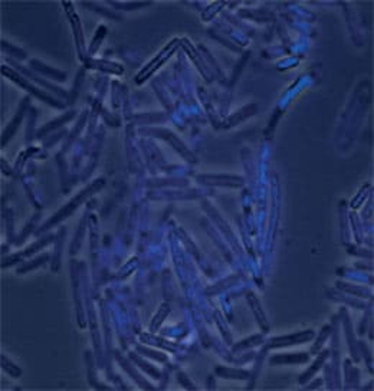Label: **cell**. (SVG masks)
<instances>
[{"label":"cell","mask_w":374,"mask_h":391,"mask_svg":"<svg viewBox=\"0 0 374 391\" xmlns=\"http://www.w3.org/2000/svg\"><path fill=\"white\" fill-rule=\"evenodd\" d=\"M104 183H105V180L104 178H98L97 181H94V183H91L85 190H82L81 193H78V194L75 196L73 199H72L71 202L69 203H66V205L63 206L62 209L58 212V213H55L48 222L45 223L44 226H41L39 227V230H38V234H41V233H44V231L46 230H49L51 227H54V226H56L58 223L59 222H62V220H65L66 217H69L78 207H80L87 199H89L91 196L92 194H95L97 191H99L102 187H104Z\"/></svg>","instance_id":"6da1fadb"},{"label":"cell","mask_w":374,"mask_h":391,"mask_svg":"<svg viewBox=\"0 0 374 391\" xmlns=\"http://www.w3.org/2000/svg\"><path fill=\"white\" fill-rule=\"evenodd\" d=\"M2 73H3V75H6V76L10 78L13 82H16L19 87H22V88H25L26 91H29L32 95H35V97H38L39 99H42V101L46 102V104H49V105H52V107L55 108L63 107V104L61 102V101H58L56 98L51 97L48 92H45V91H42V89L33 87V85L29 82V80H26V76H22L18 71L10 69L9 66H2Z\"/></svg>","instance_id":"7a4b0ae2"},{"label":"cell","mask_w":374,"mask_h":391,"mask_svg":"<svg viewBox=\"0 0 374 391\" xmlns=\"http://www.w3.org/2000/svg\"><path fill=\"white\" fill-rule=\"evenodd\" d=\"M178 44H180V42H178L177 39H173V41H171V42H170V44L167 45V46H166V48H164L163 51H161L160 54L157 55L156 58H153L152 62L147 63V65L144 66L143 69H141V72H140V73H138V75L135 76V84H137V85L143 84L144 81L147 80V78H148V76L152 75L153 72L157 71V69L160 68L161 65L166 62V61L169 59L170 56H171V55L174 54V51L177 49Z\"/></svg>","instance_id":"3957f363"},{"label":"cell","mask_w":374,"mask_h":391,"mask_svg":"<svg viewBox=\"0 0 374 391\" xmlns=\"http://www.w3.org/2000/svg\"><path fill=\"white\" fill-rule=\"evenodd\" d=\"M314 337H315V334L311 329L303 331V332H295V334H288V335H284V337H275L268 341L267 349H271V348H284L289 347V345H296V344H301V342H308Z\"/></svg>","instance_id":"277c9868"},{"label":"cell","mask_w":374,"mask_h":391,"mask_svg":"<svg viewBox=\"0 0 374 391\" xmlns=\"http://www.w3.org/2000/svg\"><path fill=\"white\" fill-rule=\"evenodd\" d=\"M54 240V236L52 234H49V236H45L44 239H41L39 242H35V243H32L29 248H26L25 250H22V252H19V253H15V255H12V256H8V258H5L2 260V266L3 267H9L12 265H16L19 262H22L23 259L29 258V256H32L33 253H38V250H41L42 248H45L48 243H51Z\"/></svg>","instance_id":"5b68a950"},{"label":"cell","mask_w":374,"mask_h":391,"mask_svg":"<svg viewBox=\"0 0 374 391\" xmlns=\"http://www.w3.org/2000/svg\"><path fill=\"white\" fill-rule=\"evenodd\" d=\"M196 180L205 186H223V187H241L243 178L238 176H226V174H213V176H197Z\"/></svg>","instance_id":"8992f818"},{"label":"cell","mask_w":374,"mask_h":391,"mask_svg":"<svg viewBox=\"0 0 374 391\" xmlns=\"http://www.w3.org/2000/svg\"><path fill=\"white\" fill-rule=\"evenodd\" d=\"M152 135H157V137H160L163 140H166V141H169L176 150H177L184 159L187 160H190V163H196V159H195V155L192 154V152L189 151L186 148V145L183 144V142L178 140L177 137L174 135L173 133H170L167 130H154V131H150Z\"/></svg>","instance_id":"52a82bcc"},{"label":"cell","mask_w":374,"mask_h":391,"mask_svg":"<svg viewBox=\"0 0 374 391\" xmlns=\"http://www.w3.org/2000/svg\"><path fill=\"white\" fill-rule=\"evenodd\" d=\"M68 15H69V19H71L72 30H73V35H75L77 48H78V55H80V58L82 61H85V59H88V58H87V55H85V44H84V35H82V29H81V22L78 15L75 13L72 5L71 9L68 10Z\"/></svg>","instance_id":"ba28073f"},{"label":"cell","mask_w":374,"mask_h":391,"mask_svg":"<svg viewBox=\"0 0 374 391\" xmlns=\"http://www.w3.org/2000/svg\"><path fill=\"white\" fill-rule=\"evenodd\" d=\"M27 104H29V98H25V99L22 101V105H20V108H19V111L16 112L15 118H13V120H12V123L6 127L5 133L2 134V145H6L8 141H9L10 138L13 137V134L18 131L19 125H20L22 120H23V115H25V112H26Z\"/></svg>","instance_id":"9c48e42d"},{"label":"cell","mask_w":374,"mask_h":391,"mask_svg":"<svg viewBox=\"0 0 374 391\" xmlns=\"http://www.w3.org/2000/svg\"><path fill=\"white\" fill-rule=\"evenodd\" d=\"M8 62H9L10 65H13V66H15V69H16V71H18V72H20V73H23V75H25L26 78H30V80H33L36 82V84H41V85H44L45 88L51 89V91H54L55 94H58V95H61V97H66V92H65V91H63L62 88H58V87H55L54 84H51V82H46V81H45L44 78H39V76H36L33 72L27 71L25 66H22V65H19V63L13 62V61H12L10 58H8Z\"/></svg>","instance_id":"30bf717a"},{"label":"cell","mask_w":374,"mask_h":391,"mask_svg":"<svg viewBox=\"0 0 374 391\" xmlns=\"http://www.w3.org/2000/svg\"><path fill=\"white\" fill-rule=\"evenodd\" d=\"M310 360L308 353H296V354H281L271 357L269 363L275 364H304Z\"/></svg>","instance_id":"8fae6325"},{"label":"cell","mask_w":374,"mask_h":391,"mask_svg":"<svg viewBox=\"0 0 374 391\" xmlns=\"http://www.w3.org/2000/svg\"><path fill=\"white\" fill-rule=\"evenodd\" d=\"M256 111H258V105H256L255 102H253V104H249L246 108H242L241 111H238V112H235L233 115L229 116V118L223 123V128H229V127L239 124L243 120H246V118L253 115Z\"/></svg>","instance_id":"7c38bea8"},{"label":"cell","mask_w":374,"mask_h":391,"mask_svg":"<svg viewBox=\"0 0 374 391\" xmlns=\"http://www.w3.org/2000/svg\"><path fill=\"white\" fill-rule=\"evenodd\" d=\"M117 361H118V363L121 364V367L124 368L125 373L128 374V375H130V377H131L134 381L137 382V384H138L140 387H143V388H147V390H148V388L152 390V388H153L152 384H148V382L145 381L143 377H141L140 374L137 373V370H135L133 365L130 364V363H128V361H127V360H125L124 357L121 356V354H118V356H117Z\"/></svg>","instance_id":"4fadbf2b"},{"label":"cell","mask_w":374,"mask_h":391,"mask_svg":"<svg viewBox=\"0 0 374 391\" xmlns=\"http://www.w3.org/2000/svg\"><path fill=\"white\" fill-rule=\"evenodd\" d=\"M214 373L219 377H223V378H229V380H248L249 378V373L245 371V370H239V368H231V367H222V365H217L214 368Z\"/></svg>","instance_id":"5bb4252c"},{"label":"cell","mask_w":374,"mask_h":391,"mask_svg":"<svg viewBox=\"0 0 374 391\" xmlns=\"http://www.w3.org/2000/svg\"><path fill=\"white\" fill-rule=\"evenodd\" d=\"M328 358V353L327 351H322L320 354V357L314 361V364L305 371V373L300 377V384H304V382H307V381H310L311 380L312 377H314V374L317 373L318 370H320L321 367H322V364L325 363V360Z\"/></svg>","instance_id":"9a60e30c"},{"label":"cell","mask_w":374,"mask_h":391,"mask_svg":"<svg viewBox=\"0 0 374 391\" xmlns=\"http://www.w3.org/2000/svg\"><path fill=\"white\" fill-rule=\"evenodd\" d=\"M248 301L250 303V308L253 309V314H255V318L258 321V324L260 325V328L264 329V331H268V324L267 320H265V315H264V312L260 309V305L258 302V298L253 295V293H248Z\"/></svg>","instance_id":"2e32d148"},{"label":"cell","mask_w":374,"mask_h":391,"mask_svg":"<svg viewBox=\"0 0 374 391\" xmlns=\"http://www.w3.org/2000/svg\"><path fill=\"white\" fill-rule=\"evenodd\" d=\"M87 65H88L89 68H97L99 71L113 72V73H118V75L124 72V68L121 65L109 62V61H89Z\"/></svg>","instance_id":"e0dca14e"},{"label":"cell","mask_w":374,"mask_h":391,"mask_svg":"<svg viewBox=\"0 0 374 391\" xmlns=\"http://www.w3.org/2000/svg\"><path fill=\"white\" fill-rule=\"evenodd\" d=\"M73 115H75V112L72 111V112H68V114H65L63 116H61V118H56V120H54L52 123H48V124L45 125L44 128L38 133V137H44L45 134L48 133V131H52V130H55V128L61 127V125L65 124L66 121H69L71 118H73Z\"/></svg>","instance_id":"ac0fdd59"},{"label":"cell","mask_w":374,"mask_h":391,"mask_svg":"<svg viewBox=\"0 0 374 391\" xmlns=\"http://www.w3.org/2000/svg\"><path fill=\"white\" fill-rule=\"evenodd\" d=\"M264 342V335H253V337L246 338L241 342H238L235 347H233V351L235 353H239V351H243V349H248V348L255 347V345H259Z\"/></svg>","instance_id":"d6986e66"},{"label":"cell","mask_w":374,"mask_h":391,"mask_svg":"<svg viewBox=\"0 0 374 391\" xmlns=\"http://www.w3.org/2000/svg\"><path fill=\"white\" fill-rule=\"evenodd\" d=\"M30 66H32V68H35V71L48 73L51 78H56V80H61V81H63L65 78H66V75H65L63 72H58V71H55V69H52V68H48V66H45L44 63L38 62V61H30Z\"/></svg>","instance_id":"ffe728a7"},{"label":"cell","mask_w":374,"mask_h":391,"mask_svg":"<svg viewBox=\"0 0 374 391\" xmlns=\"http://www.w3.org/2000/svg\"><path fill=\"white\" fill-rule=\"evenodd\" d=\"M130 357H131V360H133L135 364L140 365V367H143L144 371H147V373L150 374L152 377H154V378H160V371H157V370H156V367H153L152 364L145 363L144 360H141L140 357L135 356L134 353H131V354H130Z\"/></svg>","instance_id":"44dd1931"},{"label":"cell","mask_w":374,"mask_h":391,"mask_svg":"<svg viewBox=\"0 0 374 391\" xmlns=\"http://www.w3.org/2000/svg\"><path fill=\"white\" fill-rule=\"evenodd\" d=\"M2 368L9 374V375H12V377H16V378H18V377L22 375L20 368H19L16 364H13L6 356H2Z\"/></svg>","instance_id":"7402d4cb"},{"label":"cell","mask_w":374,"mask_h":391,"mask_svg":"<svg viewBox=\"0 0 374 391\" xmlns=\"http://www.w3.org/2000/svg\"><path fill=\"white\" fill-rule=\"evenodd\" d=\"M169 305L167 303H163L160 306V309H159V314L153 318L152 321V331L154 332V331H157L159 329V327L161 325V322L164 321V318L169 315Z\"/></svg>","instance_id":"603a6c76"},{"label":"cell","mask_w":374,"mask_h":391,"mask_svg":"<svg viewBox=\"0 0 374 391\" xmlns=\"http://www.w3.org/2000/svg\"><path fill=\"white\" fill-rule=\"evenodd\" d=\"M140 338H141V341L147 342V344H153V345H157V347L166 348V349H169V351H176V345H173L171 342H167V341H164V339H159V338L156 337L148 338L147 335H141Z\"/></svg>","instance_id":"cb8c5ba5"},{"label":"cell","mask_w":374,"mask_h":391,"mask_svg":"<svg viewBox=\"0 0 374 391\" xmlns=\"http://www.w3.org/2000/svg\"><path fill=\"white\" fill-rule=\"evenodd\" d=\"M107 32V29L104 26H101L98 29V32H97V35H95V37H94V41H92V44H91V48H89V56L91 55H94L97 51H98V48H99V45H101V42H102V39H104V33Z\"/></svg>","instance_id":"d4e9b609"},{"label":"cell","mask_w":374,"mask_h":391,"mask_svg":"<svg viewBox=\"0 0 374 391\" xmlns=\"http://www.w3.org/2000/svg\"><path fill=\"white\" fill-rule=\"evenodd\" d=\"M328 337H330V327H324V328L321 329V334H320V337H318V339H317V341H315V344L312 345L311 348L312 354H317V353L320 351V348L322 347L324 341H325Z\"/></svg>","instance_id":"484cf974"},{"label":"cell","mask_w":374,"mask_h":391,"mask_svg":"<svg viewBox=\"0 0 374 391\" xmlns=\"http://www.w3.org/2000/svg\"><path fill=\"white\" fill-rule=\"evenodd\" d=\"M46 260H48V256H46V255H44V256H41V258H38V259H35V260H32V262H29V263H26L25 266L19 267L18 273L29 272V270H32V269H35V267L42 266V265H44Z\"/></svg>","instance_id":"4316f807"},{"label":"cell","mask_w":374,"mask_h":391,"mask_svg":"<svg viewBox=\"0 0 374 391\" xmlns=\"http://www.w3.org/2000/svg\"><path fill=\"white\" fill-rule=\"evenodd\" d=\"M2 49H3L5 52H8L9 55H15V58H18V59H25V58H26V52H23L22 49H18V48H13V46L8 44L6 41L2 42Z\"/></svg>","instance_id":"83f0119b"},{"label":"cell","mask_w":374,"mask_h":391,"mask_svg":"<svg viewBox=\"0 0 374 391\" xmlns=\"http://www.w3.org/2000/svg\"><path fill=\"white\" fill-rule=\"evenodd\" d=\"M138 353H141L145 357H148V358H154V360H157V361H160V363H166L167 361V357L166 354H161V353H157V351H152V349H147V348L143 347H138Z\"/></svg>","instance_id":"f1b7e54d"},{"label":"cell","mask_w":374,"mask_h":391,"mask_svg":"<svg viewBox=\"0 0 374 391\" xmlns=\"http://www.w3.org/2000/svg\"><path fill=\"white\" fill-rule=\"evenodd\" d=\"M337 286H340V289H344V291H350V292H354L356 295H361V296H368V292L367 291H363V289H360L358 286H354V285H348V284H341L340 282Z\"/></svg>","instance_id":"f546056e"},{"label":"cell","mask_w":374,"mask_h":391,"mask_svg":"<svg viewBox=\"0 0 374 391\" xmlns=\"http://www.w3.org/2000/svg\"><path fill=\"white\" fill-rule=\"evenodd\" d=\"M114 8H118V9H127V10H133L137 9V8H143V6H148V3H111Z\"/></svg>","instance_id":"4dcf8cb0"},{"label":"cell","mask_w":374,"mask_h":391,"mask_svg":"<svg viewBox=\"0 0 374 391\" xmlns=\"http://www.w3.org/2000/svg\"><path fill=\"white\" fill-rule=\"evenodd\" d=\"M178 381L181 382L184 387H187V388H192V390H195L196 387L192 384V382L189 381V377H187L186 374H183V373H178Z\"/></svg>","instance_id":"1f68e13d"},{"label":"cell","mask_w":374,"mask_h":391,"mask_svg":"<svg viewBox=\"0 0 374 391\" xmlns=\"http://www.w3.org/2000/svg\"><path fill=\"white\" fill-rule=\"evenodd\" d=\"M3 169H5V173H6V174H10V170H9V167H8V164H6V161L5 160H2V170Z\"/></svg>","instance_id":"d6a6232c"}]
</instances>
